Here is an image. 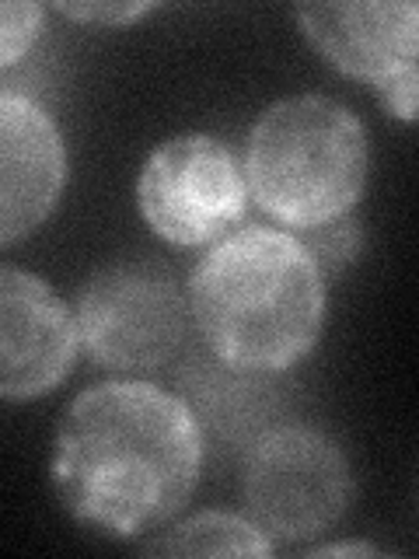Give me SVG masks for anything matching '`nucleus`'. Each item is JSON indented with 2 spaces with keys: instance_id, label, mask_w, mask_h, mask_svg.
I'll return each instance as SVG.
<instances>
[{
  "instance_id": "obj_1",
  "label": "nucleus",
  "mask_w": 419,
  "mask_h": 559,
  "mask_svg": "<svg viewBox=\"0 0 419 559\" xmlns=\"http://www.w3.org/2000/svg\"><path fill=\"white\" fill-rule=\"evenodd\" d=\"M203 472L200 416L154 381H101L70 399L49 479L81 528L133 542L182 514Z\"/></svg>"
},
{
  "instance_id": "obj_2",
  "label": "nucleus",
  "mask_w": 419,
  "mask_h": 559,
  "mask_svg": "<svg viewBox=\"0 0 419 559\" xmlns=\"http://www.w3.org/2000/svg\"><path fill=\"white\" fill-rule=\"evenodd\" d=\"M185 305L217 364L241 374H279L322 336L325 276L301 238L279 227H241L192 266Z\"/></svg>"
},
{
  "instance_id": "obj_3",
  "label": "nucleus",
  "mask_w": 419,
  "mask_h": 559,
  "mask_svg": "<svg viewBox=\"0 0 419 559\" xmlns=\"http://www.w3.org/2000/svg\"><path fill=\"white\" fill-rule=\"evenodd\" d=\"M241 171L249 197L273 221L322 231L360 203L371 140L349 105L328 95H290L255 119Z\"/></svg>"
},
{
  "instance_id": "obj_4",
  "label": "nucleus",
  "mask_w": 419,
  "mask_h": 559,
  "mask_svg": "<svg viewBox=\"0 0 419 559\" xmlns=\"http://www.w3.org/2000/svg\"><path fill=\"white\" fill-rule=\"evenodd\" d=\"M241 500L273 546H297L332 532L354 503L346 451L319 427L276 424L244 451Z\"/></svg>"
},
{
  "instance_id": "obj_5",
  "label": "nucleus",
  "mask_w": 419,
  "mask_h": 559,
  "mask_svg": "<svg viewBox=\"0 0 419 559\" xmlns=\"http://www.w3.org/2000/svg\"><path fill=\"white\" fill-rule=\"evenodd\" d=\"M74 319L87 357L105 371H154L182 349L189 305L161 259H116L84 280Z\"/></svg>"
},
{
  "instance_id": "obj_6",
  "label": "nucleus",
  "mask_w": 419,
  "mask_h": 559,
  "mask_svg": "<svg viewBox=\"0 0 419 559\" xmlns=\"http://www.w3.org/2000/svg\"><path fill=\"white\" fill-rule=\"evenodd\" d=\"M136 206L161 241L196 249L235 231L249 210V186L220 136L179 133L147 154L136 175Z\"/></svg>"
},
{
  "instance_id": "obj_7",
  "label": "nucleus",
  "mask_w": 419,
  "mask_h": 559,
  "mask_svg": "<svg viewBox=\"0 0 419 559\" xmlns=\"http://www.w3.org/2000/svg\"><path fill=\"white\" fill-rule=\"evenodd\" d=\"M297 28L339 74L371 84L384 112L416 122L419 95V8L409 0H336L297 4Z\"/></svg>"
},
{
  "instance_id": "obj_8",
  "label": "nucleus",
  "mask_w": 419,
  "mask_h": 559,
  "mask_svg": "<svg viewBox=\"0 0 419 559\" xmlns=\"http://www.w3.org/2000/svg\"><path fill=\"white\" fill-rule=\"evenodd\" d=\"M77 319L39 273L0 262V402L57 392L77 364Z\"/></svg>"
},
{
  "instance_id": "obj_9",
  "label": "nucleus",
  "mask_w": 419,
  "mask_h": 559,
  "mask_svg": "<svg viewBox=\"0 0 419 559\" xmlns=\"http://www.w3.org/2000/svg\"><path fill=\"white\" fill-rule=\"evenodd\" d=\"M67 186V140L43 102L0 92V249L39 231Z\"/></svg>"
},
{
  "instance_id": "obj_10",
  "label": "nucleus",
  "mask_w": 419,
  "mask_h": 559,
  "mask_svg": "<svg viewBox=\"0 0 419 559\" xmlns=\"http://www.w3.org/2000/svg\"><path fill=\"white\" fill-rule=\"evenodd\" d=\"M140 552L147 556H273V542L262 535L249 514L231 511H200L157 532L154 542H144Z\"/></svg>"
},
{
  "instance_id": "obj_11",
  "label": "nucleus",
  "mask_w": 419,
  "mask_h": 559,
  "mask_svg": "<svg viewBox=\"0 0 419 559\" xmlns=\"http://www.w3.org/2000/svg\"><path fill=\"white\" fill-rule=\"evenodd\" d=\"M46 8L35 0H0V70L22 63L39 43Z\"/></svg>"
},
{
  "instance_id": "obj_12",
  "label": "nucleus",
  "mask_w": 419,
  "mask_h": 559,
  "mask_svg": "<svg viewBox=\"0 0 419 559\" xmlns=\"http://www.w3.org/2000/svg\"><path fill=\"white\" fill-rule=\"evenodd\" d=\"M57 11L70 22L81 25H101V28H127L140 17H147L151 11H157L154 0H133V4H57Z\"/></svg>"
},
{
  "instance_id": "obj_13",
  "label": "nucleus",
  "mask_w": 419,
  "mask_h": 559,
  "mask_svg": "<svg viewBox=\"0 0 419 559\" xmlns=\"http://www.w3.org/2000/svg\"><path fill=\"white\" fill-rule=\"evenodd\" d=\"M304 556H384L371 542H328V546H311Z\"/></svg>"
}]
</instances>
